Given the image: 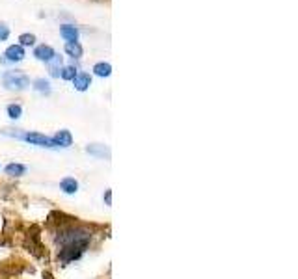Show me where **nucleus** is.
I'll return each instance as SVG.
<instances>
[{
  "mask_svg": "<svg viewBox=\"0 0 298 279\" xmlns=\"http://www.w3.org/2000/svg\"><path fill=\"white\" fill-rule=\"evenodd\" d=\"M93 73H95L97 76H110V73H112V65L104 64V62H99V64L93 65Z\"/></svg>",
  "mask_w": 298,
  "mask_h": 279,
  "instance_id": "nucleus-13",
  "label": "nucleus"
},
{
  "mask_svg": "<svg viewBox=\"0 0 298 279\" xmlns=\"http://www.w3.org/2000/svg\"><path fill=\"white\" fill-rule=\"evenodd\" d=\"M60 36L65 41H78V30L73 24H62L60 26Z\"/></svg>",
  "mask_w": 298,
  "mask_h": 279,
  "instance_id": "nucleus-7",
  "label": "nucleus"
},
{
  "mask_svg": "<svg viewBox=\"0 0 298 279\" xmlns=\"http://www.w3.org/2000/svg\"><path fill=\"white\" fill-rule=\"evenodd\" d=\"M65 52L69 54V56H73V58H82L84 50H82V45L78 41H67L65 43Z\"/></svg>",
  "mask_w": 298,
  "mask_h": 279,
  "instance_id": "nucleus-9",
  "label": "nucleus"
},
{
  "mask_svg": "<svg viewBox=\"0 0 298 279\" xmlns=\"http://www.w3.org/2000/svg\"><path fill=\"white\" fill-rule=\"evenodd\" d=\"M86 151L90 153V155H95V156H106L109 158L110 156V151H109V147H104V145H99V144H92V145H88L86 147Z\"/></svg>",
  "mask_w": 298,
  "mask_h": 279,
  "instance_id": "nucleus-11",
  "label": "nucleus"
},
{
  "mask_svg": "<svg viewBox=\"0 0 298 279\" xmlns=\"http://www.w3.org/2000/svg\"><path fill=\"white\" fill-rule=\"evenodd\" d=\"M19 41H21V47H32L36 43V36L34 34H22Z\"/></svg>",
  "mask_w": 298,
  "mask_h": 279,
  "instance_id": "nucleus-17",
  "label": "nucleus"
},
{
  "mask_svg": "<svg viewBox=\"0 0 298 279\" xmlns=\"http://www.w3.org/2000/svg\"><path fill=\"white\" fill-rule=\"evenodd\" d=\"M2 82L11 92H22V90H26L30 86L28 75H24L21 71H6L4 75H2Z\"/></svg>",
  "mask_w": 298,
  "mask_h": 279,
  "instance_id": "nucleus-2",
  "label": "nucleus"
},
{
  "mask_svg": "<svg viewBox=\"0 0 298 279\" xmlns=\"http://www.w3.org/2000/svg\"><path fill=\"white\" fill-rule=\"evenodd\" d=\"M73 84H75V90L86 92L88 88L92 86V78H90V75H86V73H80V75H76L75 78H73Z\"/></svg>",
  "mask_w": 298,
  "mask_h": 279,
  "instance_id": "nucleus-8",
  "label": "nucleus"
},
{
  "mask_svg": "<svg viewBox=\"0 0 298 279\" xmlns=\"http://www.w3.org/2000/svg\"><path fill=\"white\" fill-rule=\"evenodd\" d=\"M4 56L8 62H21L24 58V48L21 45H11V47L6 48Z\"/></svg>",
  "mask_w": 298,
  "mask_h": 279,
  "instance_id": "nucleus-5",
  "label": "nucleus"
},
{
  "mask_svg": "<svg viewBox=\"0 0 298 279\" xmlns=\"http://www.w3.org/2000/svg\"><path fill=\"white\" fill-rule=\"evenodd\" d=\"M104 199H106V205H112V192H110V190H106V193H104Z\"/></svg>",
  "mask_w": 298,
  "mask_h": 279,
  "instance_id": "nucleus-19",
  "label": "nucleus"
},
{
  "mask_svg": "<svg viewBox=\"0 0 298 279\" xmlns=\"http://www.w3.org/2000/svg\"><path fill=\"white\" fill-rule=\"evenodd\" d=\"M8 116H10L11 119H19L22 116V108L21 104H10L8 106Z\"/></svg>",
  "mask_w": 298,
  "mask_h": 279,
  "instance_id": "nucleus-16",
  "label": "nucleus"
},
{
  "mask_svg": "<svg viewBox=\"0 0 298 279\" xmlns=\"http://www.w3.org/2000/svg\"><path fill=\"white\" fill-rule=\"evenodd\" d=\"M6 173L11 175V177H21L26 173V166H22V164H8L6 166Z\"/></svg>",
  "mask_w": 298,
  "mask_h": 279,
  "instance_id": "nucleus-12",
  "label": "nucleus"
},
{
  "mask_svg": "<svg viewBox=\"0 0 298 279\" xmlns=\"http://www.w3.org/2000/svg\"><path fill=\"white\" fill-rule=\"evenodd\" d=\"M34 56H36L39 62L50 64V62L56 58V52H55V48L49 47V45H39V47H36V50H34Z\"/></svg>",
  "mask_w": 298,
  "mask_h": 279,
  "instance_id": "nucleus-4",
  "label": "nucleus"
},
{
  "mask_svg": "<svg viewBox=\"0 0 298 279\" xmlns=\"http://www.w3.org/2000/svg\"><path fill=\"white\" fill-rule=\"evenodd\" d=\"M34 90L39 92V93H47V95H49L50 93V82L45 80V78H36V80H34Z\"/></svg>",
  "mask_w": 298,
  "mask_h": 279,
  "instance_id": "nucleus-14",
  "label": "nucleus"
},
{
  "mask_svg": "<svg viewBox=\"0 0 298 279\" xmlns=\"http://www.w3.org/2000/svg\"><path fill=\"white\" fill-rule=\"evenodd\" d=\"M76 75H78V73H76V69L73 67V65H65V67L60 69V76H62L64 80H73Z\"/></svg>",
  "mask_w": 298,
  "mask_h": 279,
  "instance_id": "nucleus-15",
  "label": "nucleus"
},
{
  "mask_svg": "<svg viewBox=\"0 0 298 279\" xmlns=\"http://www.w3.org/2000/svg\"><path fill=\"white\" fill-rule=\"evenodd\" d=\"M19 138L28 142V144L38 145V147H49V149L56 147L52 138H49V136L45 134H39V132H22V134H19Z\"/></svg>",
  "mask_w": 298,
  "mask_h": 279,
  "instance_id": "nucleus-3",
  "label": "nucleus"
},
{
  "mask_svg": "<svg viewBox=\"0 0 298 279\" xmlns=\"http://www.w3.org/2000/svg\"><path fill=\"white\" fill-rule=\"evenodd\" d=\"M90 238H92V235L84 227H67V229H64L62 235L58 236L60 261L64 264L76 261L82 253L86 252Z\"/></svg>",
  "mask_w": 298,
  "mask_h": 279,
  "instance_id": "nucleus-1",
  "label": "nucleus"
},
{
  "mask_svg": "<svg viewBox=\"0 0 298 279\" xmlns=\"http://www.w3.org/2000/svg\"><path fill=\"white\" fill-rule=\"evenodd\" d=\"M8 36H10V28L0 22V41H6V39H8Z\"/></svg>",
  "mask_w": 298,
  "mask_h": 279,
  "instance_id": "nucleus-18",
  "label": "nucleus"
},
{
  "mask_svg": "<svg viewBox=\"0 0 298 279\" xmlns=\"http://www.w3.org/2000/svg\"><path fill=\"white\" fill-rule=\"evenodd\" d=\"M60 188H62L65 193H75L76 190H78V183H76L75 177H65V179H62Z\"/></svg>",
  "mask_w": 298,
  "mask_h": 279,
  "instance_id": "nucleus-10",
  "label": "nucleus"
},
{
  "mask_svg": "<svg viewBox=\"0 0 298 279\" xmlns=\"http://www.w3.org/2000/svg\"><path fill=\"white\" fill-rule=\"evenodd\" d=\"M52 142H55L56 147H69L73 144V136H71L69 130H58L55 138H52Z\"/></svg>",
  "mask_w": 298,
  "mask_h": 279,
  "instance_id": "nucleus-6",
  "label": "nucleus"
}]
</instances>
